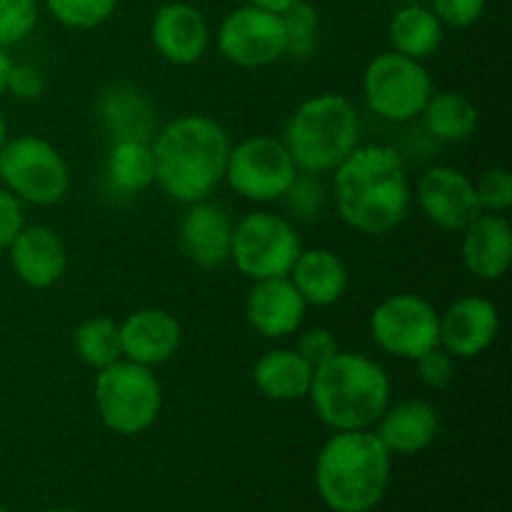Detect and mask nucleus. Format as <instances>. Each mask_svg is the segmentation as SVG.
<instances>
[{
    "label": "nucleus",
    "mask_w": 512,
    "mask_h": 512,
    "mask_svg": "<svg viewBox=\"0 0 512 512\" xmlns=\"http://www.w3.org/2000/svg\"><path fill=\"white\" fill-rule=\"evenodd\" d=\"M48 512H78V510H48Z\"/></svg>",
    "instance_id": "79ce46f5"
},
{
    "label": "nucleus",
    "mask_w": 512,
    "mask_h": 512,
    "mask_svg": "<svg viewBox=\"0 0 512 512\" xmlns=\"http://www.w3.org/2000/svg\"><path fill=\"white\" fill-rule=\"evenodd\" d=\"M10 68H13V60H10V55L5 53L3 48H0V95L8 93V75H10Z\"/></svg>",
    "instance_id": "ea45409f"
},
{
    "label": "nucleus",
    "mask_w": 512,
    "mask_h": 512,
    "mask_svg": "<svg viewBox=\"0 0 512 512\" xmlns=\"http://www.w3.org/2000/svg\"><path fill=\"white\" fill-rule=\"evenodd\" d=\"M498 333L500 310L483 295H463L440 313L438 345L458 360L483 355L495 343Z\"/></svg>",
    "instance_id": "4468645a"
},
{
    "label": "nucleus",
    "mask_w": 512,
    "mask_h": 512,
    "mask_svg": "<svg viewBox=\"0 0 512 512\" xmlns=\"http://www.w3.org/2000/svg\"><path fill=\"white\" fill-rule=\"evenodd\" d=\"M248 3L258 5V8L273 10V13H285L288 8H293L295 3H303V0H248Z\"/></svg>",
    "instance_id": "58836bf2"
},
{
    "label": "nucleus",
    "mask_w": 512,
    "mask_h": 512,
    "mask_svg": "<svg viewBox=\"0 0 512 512\" xmlns=\"http://www.w3.org/2000/svg\"><path fill=\"white\" fill-rule=\"evenodd\" d=\"M393 455L373 430H335L315 460V485L333 512H370L385 498Z\"/></svg>",
    "instance_id": "7ed1b4c3"
},
{
    "label": "nucleus",
    "mask_w": 512,
    "mask_h": 512,
    "mask_svg": "<svg viewBox=\"0 0 512 512\" xmlns=\"http://www.w3.org/2000/svg\"><path fill=\"white\" fill-rule=\"evenodd\" d=\"M488 0H430V10L443 28L468 30L483 18Z\"/></svg>",
    "instance_id": "72a5a7b5"
},
{
    "label": "nucleus",
    "mask_w": 512,
    "mask_h": 512,
    "mask_svg": "<svg viewBox=\"0 0 512 512\" xmlns=\"http://www.w3.org/2000/svg\"><path fill=\"white\" fill-rule=\"evenodd\" d=\"M418 205L430 223L448 233H463L483 213L475 180L450 165L425 170L418 183Z\"/></svg>",
    "instance_id": "ddd939ff"
},
{
    "label": "nucleus",
    "mask_w": 512,
    "mask_h": 512,
    "mask_svg": "<svg viewBox=\"0 0 512 512\" xmlns=\"http://www.w3.org/2000/svg\"><path fill=\"white\" fill-rule=\"evenodd\" d=\"M23 225V203L10 190L0 188V250H8Z\"/></svg>",
    "instance_id": "4c0bfd02"
},
{
    "label": "nucleus",
    "mask_w": 512,
    "mask_h": 512,
    "mask_svg": "<svg viewBox=\"0 0 512 512\" xmlns=\"http://www.w3.org/2000/svg\"><path fill=\"white\" fill-rule=\"evenodd\" d=\"M283 15L285 25V40H288V53L293 58H308L313 55L315 43H318V30H320V15L308 0L295 3Z\"/></svg>",
    "instance_id": "c756f323"
},
{
    "label": "nucleus",
    "mask_w": 512,
    "mask_h": 512,
    "mask_svg": "<svg viewBox=\"0 0 512 512\" xmlns=\"http://www.w3.org/2000/svg\"><path fill=\"white\" fill-rule=\"evenodd\" d=\"M300 250L295 225L270 210H255L233 225L230 260L253 283L288 275Z\"/></svg>",
    "instance_id": "6e6552de"
},
{
    "label": "nucleus",
    "mask_w": 512,
    "mask_h": 512,
    "mask_svg": "<svg viewBox=\"0 0 512 512\" xmlns=\"http://www.w3.org/2000/svg\"><path fill=\"white\" fill-rule=\"evenodd\" d=\"M413 363H415V370H418L420 383L430 390L445 388V385H450V380H453L455 375V358L448 353V350L440 348V345L430 348L428 353L415 358Z\"/></svg>",
    "instance_id": "f704fd0d"
},
{
    "label": "nucleus",
    "mask_w": 512,
    "mask_h": 512,
    "mask_svg": "<svg viewBox=\"0 0 512 512\" xmlns=\"http://www.w3.org/2000/svg\"><path fill=\"white\" fill-rule=\"evenodd\" d=\"M120 0H45L48 13L70 30H93L110 20Z\"/></svg>",
    "instance_id": "c85d7f7f"
},
{
    "label": "nucleus",
    "mask_w": 512,
    "mask_h": 512,
    "mask_svg": "<svg viewBox=\"0 0 512 512\" xmlns=\"http://www.w3.org/2000/svg\"><path fill=\"white\" fill-rule=\"evenodd\" d=\"M220 55L238 68H268L288 53L283 15L248 3L230 10L215 33Z\"/></svg>",
    "instance_id": "f8f14e48"
},
{
    "label": "nucleus",
    "mask_w": 512,
    "mask_h": 512,
    "mask_svg": "<svg viewBox=\"0 0 512 512\" xmlns=\"http://www.w3.org/2000/svg\"><path fill=\"white\" fill-rule=\"evenodd\" d=\"M300 355L308 360L313 368H320L323 363H328L335 353H338V340L333 338V333L325 328H308L305 333H300L298 345H295Z\"/></svg>",
    "instance_id": "c9c22d12"
},
{
    "label": "nucleus",
    "mask_w": 512,
    "mask_h": 512,
    "mask_svg": "<svg viewBox=\"0 0 512 512\" xmlns=\"http://www.w3.org/2000/svg\"><path fill=\"white\" fill-rule=\"evenodd\" d=\"M463 265L473 278L495 283L510 270L512 263V228L505 215L480 213L463 230L460 245Z\"/></svg>",
    "instance_id": "aec40b11"
},
{
    "label": "nucleus",
    "mask_w": 512,
    "mask_h": 512,
    "mask_svg": "<svg viewBox=\"0 0 512 512\" xmlns=\"http://www.w3.org/2000/svg\"><path fill=\"white\" fill-rule=\"evenodd\" d=\"M150 43L160 58L170 65H195L210 45V25L203 10L195 5L173 0L155 10L150 23Z\"/></svg>",
    "instance_id": "2eb2a0df"
},
{
    "label": "nucleus",
    "mask_w": 512,
    "mask_h": 512,
    "mask_svg": "<svg viewBox=\"0 0 512 512\" xmlns=\"http://www.w3.org/2000/svg\"><path fill=\"white\" fill-rule=\"evenodd\" d=\"M93 398L105 428L123 438H133L153 428L163 408V388L153 375V368L125 358L98 370Z\"/></svg>",
    "instance_id": "423d86ee"
},
{
    "label": "nucleus",
    "mask_w": 512,
    "mask_h": 512,
    "mask_svg": "<svg viewBox=\"0 0 512 512\" xmlns=\"http://www.w3.org/2000/svg\"><path fill=\"white\" fill-rule=\"evenodd\" d=\"M388 35L395 53L425 63L443 45L445 28L428 5H403L390 18Z\"/></svg>",
    "instance_id": "a878e982"
},
{
    "label": "nucleus",
    "mask_w": 512,
    "mask_h": 512,
    "mask_svg": "<svg viewBox=\"0 0 512 512\" xmlns=\"http://www.w3.org/2000/svg\"><path fill=\"white\" fill-rule=\"evenodd\" d=\"M298 175L293 155L283 140L270 135H253L230 145L225 183L245 200L253 203H275L283 200Z\"/></svg>",
    "instance_id": "9d476101"
},
{
    "label": "nucleus",
    "mask_w": 512,
    "mask_h": 512,
    "mask_svg": "<svg viewBox=\"0 0 512 512\" xmlns=\"http://www.w3.org/2000/svg\"><path fill=\"white\" fill-rule=\"evenodd\" d=\"M233 225L228 210L210 198L190 203L180 223V245L200 268H220L230 260Z\"/></svg>",
    "instance_id": "6ab92c4d"
},
{
    "label": "nucleus",
    "mask_w": 512,
    "mask_h": 512,
    "mask_svg": "<svg viewBox=\"0 0 512 512\" xmlns=\"http://www.w3.org/2000/svg\"><path fill=\"white\" fill-rule=\"evenodd\" d=\"M0 512H8V510H5V508H0Z\"/></svg>",
    "instance_id": "37998d69"
},
{
    "label": "nucleus",
    "mask_w": 512,
    "mask_h": 512,
    "mask_svg": "<svg viewBox=\"0 0 512 512\" xmlns=\"http://www.w3.org/2000/svg\"><path fill=\"white\" fill-rule=\"evenodd\" d=\"M10 265L28 288H53L68 270V248L48 225H23L8 245Z\"/></svg>",
    "instance_id": "f3484780"
},
{
    "label": "nucleus",
    "mask_w": 512,
    "mask_h": 512,
    "mask_svg": "<svg viewBox=\"0 0 512 512\" xmlns=\"http://www.w3.org/2000/svg\"><path fill=\"white\" fill-rule=\"evenodd\" d=\"M438 413L425 400H400L390 403L373 433L388 448L390 455H415L438 438Z\"/></svg>",
    "instance_id": "412c9836"
},
{
    "label": "nucleus",
    "mask_w": 512,
    "mask_h": 512,
    "mask_svg": "<svg viewBox=\"0 0 512 512\" xmlns=\"http://www.w3.org/2000/svg\"><path fill=\"white\" fill-rule=\"evenodd\" d=\"M425 130L443 143H465L480 125V110L458 90H433L420 113Z\"/></svg>",
    "instance_id": "393cba45"
},
{
    "label": "nucleus",
    "mask_w": 512,
    "mask_h": 512,
    "mask_svg": "<svg viewBox=\"0 0 512 512\" xmlns=\"http://www.w3.org/2000/svg\"><path fill=\"white\" fill-rule=\"evenodd\" d=\"M318 418L330 430H373L393 403V383L378 360L338 350L315 368L308 393Z\"/></svg>",
    "instance_id": "20e7f679"
},
{
    "label": "nucleus",
    "mask_w": 512,
    "mask_h": 512,
    "mask_svg": "<svg viewBox=\"0 0 512 512\" xmlns=\"http://www.w3.org/2000/svg\"><path fill=\"white\" fill-rule=\"evenodd\" d=\"M285 148L303 173H333L360 145V115L340 93H320L295 108L285 125Z\"/></svg>",
    "instance_id": "39448f33"
},
{
    "label": "nucleus",
    "mask_w": 512,
    "mask_h": 512,
    "mask_svg": "<svg viewBox=\"0 0 512 512\" xmlns=\"http://www.w3.org/2000/svg\"><path fill=\"white\" fill-rule=\"evenodd\" d=\"M75 353L80 355L85 365L95 370H103L123 358L120 348V325L113 318H88L75 328L73 333Z\"/></svg>",
    "instance_id": "cd10ccee"
},
{
    "label": "nucleus",
    "mask_w": 512,
    "mask_h": 512,
    "mask_svg": "<svg viewBox=\"0 0 512 512\" xmlns=\"http://www.w3.org/2000/svg\"><path fill=\"white\" fill-rule=\"evenodd\" d=\"M323 195L325 190L318 175L298 170V175H295L293 185H290L288 193L283 195V200L298 218H315L320 205H323Z\"/></svg>",
    "instance_id": "473e14b6"
},
{
    "label": "nucleus",
    "mask_w": 512,
    "mask_h": 512,
    "mask_svg": "<svg viewBox=\"0 0 512 512\" xmlns=\"http://www.w3.org/2000/svg\"><path fill=\"white\" fill-rule=\"evenodd\" d=\"M335 208L363 235H388L408 218L410 178L403 155L390 145H358L333 170Z\"/></svg>",
    "instance_id": "f257e3e1"
},
{
    "label": "nucleus",
    "mask_w": 512,
    "mask_h": 512,
    "mask_svg": "<svg viewBox=\"0 0 512 512\" xmlns=\"http://www.w3.org/2000/svg\"><path fill=\"white\" fill-rule=\"evenodd\" d=\"M475 193H478L483 213L505 215L512 208V175L505 168H490L475 180Z\"/></svg>",
    "instance_id": "2f4dec72"
},
{
    "label": "nucleus",
    "mask_w": 512,
    "mask_h": 512,
    "mask_svg": "<svg viewBox=\"0 0 512 512\" xmlns=\"http://www.w3.org/2000/svg\"><path fill=\"white\" fill-rule=\"evenodd\" d=\"M100 118L113 140H153L155 110L140 90L115 85L103 95Z\"/></svg>",
    "instance_id": "b1692460"
},
{
    "label": "nucleus",
    "mask_w": 512,
    "mask_h": 512,
    "mask_svg": "<svg viewBox=\"0 0 512 512\" xmlns=\"http://www.w3.org/2000/svg\"><path fill=\"white\" fill-rule=\"evenodd\" d=\"M435 85L420 60L395 50L375 55L363 73V95L368 108L390 123H410L420 118Z\"/></svg>",
    "instance_id": "1a4fd4ad"
},
{
    "label": "nucleus",
    "mask_w": 512,
    "mask_h": 512,
    "mask_svg": "<svg viewBox=\"0 0 512 512\" xmlns=\"http://www.w3.org/2000/svg\"><path fill=\"white\" fill-rule=\"evenodd\" d=\"M290 283L303 295L305 305L328 308L348 290V268L338 253L328 248H303L288 273Z\"/></svg>",
    "instance_id": "4be33fe9"
},
{
    "label": "nucleus",
    "mask_w": 512,
    "mask_h": 512,
    "mask_svg": "<svg viewBox=\"0 0 512 512\" xmlns=\"http://www.w3.org/2000/svg\"><path fill=\"white\" fill-rule=\"evenodd\" d=\"M230 145L228 130L210 115L190 113L170 120L150 140L155 183L183 205L210 198L225 178Z\"/></svg>",
    "instance_id": "f03ea898"
},
{
    "label": "nucleus",
    "mask_w": 512,
    "mask_h": 512,
    "mask_svg": "<svg viewBox=\"0 0 512 512\" xmlns=\"http://www.w3.org/2000/svg\"><path fill=\"white\" fill-rule=\"evenodd\" d=\"M305 310H308V305H305L303 295L295 290V285L290 283L288 275L255 280L248 293V303H245L248 323L253 325L255 333L270 340H283L298 333Z\"/></svg>",
    "instance_id": "a211bd4d"
},
{
    "label": "nucleus",
    "mask_w": 512,
    "mask_h": 512,
    "mask_svg": "<svg viewBox=\"0 0 512 512\" xmlns=\"http://www.w3.org/2000/svg\"><path fill=\"white\" fill-rule=\"evenodd\" d=\"M440 313L423 295L398 293L380 300L370 315V333L383 353L415 360L438 345Z\"/></svg>",
    "instance_id": "9b49d317"
},
{
    "label": "nucleus",
    "mask_w": 512,
    "mask_h": 512,
    "mask_svg": "<svg viewBox=\"0 0 512 512\" xmlns=\"http://www.w3.org/2000/svg\"><path fill=\"white\" fill-rule=\"evenodd\" d=\"M40 23L38 0H0V48L23 43Z\"/></svg>",
    "instance_id": "7c9ffc66"
},
{
    "label": "nucleus",
    "mask_w": 512,
    "mask_h": 512,
    "mask_svg": "<svg viewBox=\"0 0 512 512\" xmlns=\"http://www.w3.org/2000/svg\"><path fill=\"white\" fill-rule=\"evenodd\" d=\"M45 90V75L38 65L13 63L8 75V93L20 100H38Z\"/></svg>",
    "instance_id": "e433bc0d"
},
{
    "label": "nucleus",
    "mask_w": 512,
    "mask_h": 512,
    "mask_svg": "<svg viewBox=\"0 0 512 512\" xmlns=\"http://www.w3.org/2000/svg\"><path fill=\"white\" fill-rule=\"evenodd\" d=\"M5 140H8V120H5L3 110H0V148L5 145Z\"/></svg>",
    "instance_id": "a19ab883"
},
{
    "label": "nucleus",
    "mask_w": 512,
    "mask_h": 512,
    "mask_svg": "<svg viewBox=\"0 0 512 512\" xmlns=\"http://www.w3.org/2000/svg\"><path fill=\"white\" fill-rule=\"evenodd\" d=\"M0 180L20 203L50 208L68 195L70 168L53 143L38 135H18L0 148Z\"/></svg>",
    "instance_id": "0eeeda50"
},
{
    "label": "nucleus",
    "mask_w": 512,
    "mask_h": 512,
    "mask_svg": "<svg viewBox=\"0 0 512 512\" xmlns=\"http://www.w3.org/2000/svg\"><path fill=\"white\" fill-rule=\"evenodd\" d=\"M110 185L120 193H143L155 183V160L150 140H113L105 163Z\"/></svg>",
    "instance_id": "bb28decb"
},
{
    "label": "nucleus",
    "mask_w": 512,
    "mask_h": 512,
    "mask_svg": "<svg viewBox=\"0 0 512 512\" xmlns=\"http://www.w3.org/2000/svg\"><path fill=\"white\" fill-rule=\"evenodd\" d=\"M315 368L295 348H273L258 358L253 383L265 398L275 403H293L308 398Z\"/></svg>",
    "instance_id": "5701e85b"
},
{
    "label": "nucleus",
    "mask_w": 512,
    "mask_h": 512,
    "mask_svg": "<svg viewBox=\"0 0 512 512\" xmlns=\"http://www.w3.org/2000/svg\"><path fill=\"white\" fill-rule=\"evenodd\" d=\"M118 325L123 358L145 368L168 363L178 353L183 340L178 318L163 308H140Z\"/></svg>",
    "instance_id": "dca6fc26"
}]
</instances>
